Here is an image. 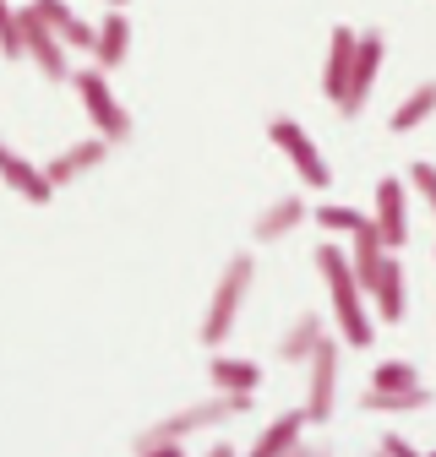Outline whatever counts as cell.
Returning a JSON list of instances; mask_svg holds the SVG:
<instances>
[{"instance_id":"6da1fadb","label":"cell","mask_w":436,"mask_h":457,"mask_svg":"<svg viewBox=\"0 0 436 457\" xmlns=\"http://www.w3.org/2000/svg\"><path fill=\"white\" fill-rule=\"evenodd\" d=\"M251 397H256V392H213L207 403H191V409H180V414H170V420H158L153 430H142L131 446H137L142 457H180L191 436L224 425V420H235V414H246Z\"/></svg>"},{"instance_id":"7a4b0ae2","label":"cell","mask_w":436,"mask_h":457,"mask_svg":"<svg viewBox=\"0 0 436 457\" xmlns=\"http://www.w3.org/2000/svg\"><path fill=\"white\" fill-rule=\"evenodd\" d=\"M316 272L327 278V300H333V321H339V337L349 349H371L376 343V327H371V311H365V289L349 267V251L344 245H316Z\"/></svg>"},{"instance_id":"3957f363","label":"cell","mask_w":436,"mask_h":457,"mask_svg":"<svg viewBox=\"0 0 436 457\" xmlns=\"http://www.w3.org/2000/svg\"><path fill=\"white\" fill-rule=\"evenodd\" d=\"M251 283H256V256H251V251L230 256V267L218 272V289H213V300H207V316H202V343H207V349H218V343L235 332Z\"/></svg>"},{"instance_id":"277c9868","label":"cell","mask_w":436,"mask_h":457,"mask_svg":"<svg viewBox=\"0 0 436 457\" xmlns=\"http://www.w3.org/2000/svg\"><path fill=\"white\" fill-rule=\"evenodd\" d=\"M71 87H77L88 120L98 126V137H104L109 147L131 142V114L121 109V98H115V87H109V71H104V66H71Z\"/></svg>"},{"instance_id":"5b68a950","label":"cell","mask_w":436,"mask_h":457,"mask_svg":"<svg viewBox=\"0 0 436 457\" xmlns=\"http://www.w3.org/2000/svg\"><path fill=\"white\" fill-rule=\"evenodd\" d=\"M339 354H344V337H327L311 349V360L300 365L306 370V420L311 425H327L339 409Z\"/></svg>"},{"instance_id":"8992f818","label":"cell","mask_w":436,"mask_h":457,"mask_svg":"<svg viewBox=\"0 0 436 457\" xmlns=\"http://www.w3.org/2000/svg\"><path fill=\"white\" fill-rule=\"evenodd\" d=\"M267 142L289 158V169L306 180V191H327V186H333V169H327L322 147L306 137V126H295V120H272V126H267Z\"/></svg>"},{"instance_id":"52a82bcc","label":"cell","mask_w":436,"mask_h":457,"mask_svg":"<svg viewBox=\"0 0 436 457\" xmlns=\"http://www.w3.org/2000/svg\"><path fill=\"white\" fill-rule=\"evenodd\" d=\"M66 44L54 38V28L33 12V6H22V61H33L49 82H71V61H66Z\"/></svg>"},{"instance_id":"ba28073f","label":"cell","mask_w":436,"mask_h":457,"mask_svg":"<svg viewBox=\"0 0 436 457\" xmlns=\"http://www.w3.org/2000/svg\"><path fill=\"white\" fill-rule=\"evenodd\" d=\"M371 223H376V240L398 251L409 240V180L404 175H382L376 180V207H371Z\"/></svg>"},{"instance_id":"9c48e42d","label":"cell","mask_w":436,"mask_h":457,"mask_svg":"<svg viewBox=\"0 0 436 457\" xmlns=\"http://www.w3.org/2000/svg\"><path fill=\"white\" fill-rule=\"evenodd\" d=\"M382 61H388V38L382 33H360V44H355V66H349V93H344V104H339V114H355L365 109V98H371V87H376V77H382Z\"/></svg>"},{"instance_id":"30bf717a","label":"cell","mask_w":436,"mask_h":457,"mask_svg":"<svg viewBox=\"0 0 436 457\" xmlns=\"http://www.w3.org/2000/svg\"><path fill=\"white\" fill-rule=\"evenodd\" d=\"M0 186L17 191V196H22V202H33V207L54 202V186H49V175H44V163L22 158L6 137H0Z\"/></svg>"},{"instance_id":"8fae6325","label":"cell","mask_w":436,"mask_h":457,"mask_svg":"<svg viewBox=\"0 0 436 457\" xmlns=\"http://www.w3.org/2000/svg\"><path fill=\"white\" fill-rule=\"evenodd\" d=\"M126 54H131V17H126V6H109L93 22V66L115 71V66H126Z\"/></svg>"},{"instance_id":"7c38bea8","label":"cell","mask_w":436,"mask_h":457,"mask_svg":"<svg viewBox=\"0 0 436 457\" xmlns=\"http://www.w3.org/2000/svg\"><path fill=\"white\" fill-rule=\"evenodd\" d=\"M355 44H360V33H355L349 22H339L333 33H327V61H322V93L333 98V104H344V93H349V66H355Z\"/></svg>"},{"instance_id":"4fadbf2b","label":"cell","mask_w":436,"mask_h":457,"mask_svg":"<svg viewBox=\"0 0 436 457\" xmlns=\"http://www.w3.org/2000/svg\"><path fill=\"white\" fill-rule=\"evenodd\" d=\"M300 223H306V196H272V202L256 212V223H251V240H256V245H279V240L295 235Z\"/></svg>"},{"instance_id":"5bb4252c","label":"cell","mask_w":436,"mask_h":457,"mask_svg":"<svg viewBox=\"0 0 436 457\" xmlns=\"http://www.w3.org/2000/svg\"><path fill=\"white\" fill-rule=\"evenodd\" d=\"M109 158V142L104 137H88V142H71L66 153H54L49 163H44V175H49V186L61 191V186H71V180H82L88 169H98Z\"/></svg>"},{"instance_id":"9a60e30c","label":"cell","mask_w":436,"mask_h":457,"mask_svg":"<svg viewBox=\"0 0 436 457\" xmlns=\"http://www.w3.org/2000/svg\"><path fill=\"white\" fill-rule=\"evenodd\" d=\"M365 300L376 305L382 321H404V267H398V251H388V262H382V272L365 283Z\"/></svg>"},{"instance_id":"2e32d148","label":"cell","mask_w":436,"mask_h":457,"mask_svg":"<svg viewBox=\"0 0 436 457\" xmlns=\"http://www.w3.org/2000/svg\"><path fill=\"white\" fill-rule=\"evenodd\" d=\"M28 6L54 28V38H61L66 49H82V54H93V22H82L66 0H28Z\"/></svg>"},{"instance_id":"e0dca14e","label":"cell","mask_w":436,"mask_h":457,"mask_svg":"<svg viewBox=\"0 0 436 457\" xmlns=\"http://www.w3.org/2000/svg\"><path fill=\"white\" fill-rule=\"evenodd\" d=\"M360 409L365 414H420L431 409V386H365L360 392Z\"/></svg>"},{"instance_id":"ac0fdd59","label":"cell","mask_w":436,"mask_h":457,"mask_svg":"<svg viewBox=\"0 0 436 457\" xmlns=\"http://www.w3.org/2000/svg\"><path fill=\"white\" fill-rule=\"evenodd\" d=\"M306 409H289V414H279L267 430H256V441H251V452L256 457H279V452H300V441H306Z\"/></svg>"},{"instance_id":"d6986e66","label":"cell","mask_w":436,"mask_h":457,"mask_svg":"<svg viewBox=\"0 0 436 457\" xmlns=\"http://www.w3.org/2000/svg\"><path fill=\"white\" fill-rule=\"evenodd\" d=\"M207 381H213V392H256L262 386V365L240 360V354H213L207 360Z\"/></svg>"},{"instance_id":"ffe728a7","label":"cell","mask_w":436,"mask_h":457,"mask_svg":"<svg viewBox=\"0 0 436 457\" xmlns=\"http://www.w3.org/2000/svg\"><path fill=\"white\" fill-rule=\"evenodd\" d=\"M316 343H322V316L316 311H300L284 327V337H279V365H306Z\"/></svg>"},{"instance_id":"44dd1931","label":"cell","mask_w":436,"mask_h":457,"mask_svg":"<svg viewBox=\"0 0 436 457\" xmlns=\"http://www.w3.org/2000/svg\"><path fill=\"white\" fill-rule=\"evenodd\" d=\"M431 114H436V82H420V87L388 114V131H393V137H409V131H420V126L431 120Z\"/></svg>"},{"instance_id":"7402d4cb","label":"cell","mask_w":436,"mask_h":457,"mask_svg":"<svg viewBox=\"0 0 436 457\" xmlns=\"http://www.w3.org/2000/svg\"><path fill=\"white\" fill-rule=\"evenodd\" d=\"M316 223L327 228V235H360V228H371V218H365V212H355V207H344V202L316 207Z\"/></svg>"},{"instance_id":"603a6c76","label":"cell","mask_w":436,"mask_h":457,"mask_svg":"<svg viewBox=\"0 0 436 457\" xmlns=\"http://www.w3.org/2000/svg\"><path fill=\"white\" fill-rule=\"evenodd\" d=\"M0 54H6V61H22V12L12 0H0Z\"/></svg>"},{"instance_id":"cb8c5ba5","label":"cell","mask_w":436,"mask_h":457,"mask_svg":"<svg viewBox=\"0 0 436 457\" xmlns=\"http://www.w3.org/2000/svg\"><path fill=\"white\" fill-rule=\"evenodd\" d=\"M371 386H420V370L409 360H382L371 370Z\"/></svg>"},{"instance_id":"d4e9b609","label":"cell","mask_w":436,"mask_h":457,"mask_svg":"<svg viewBox=\"0 0 436 457\" xmlns=\"http://www.w3.org/2000/svg\"><path fill=\"white\" fill-rule=\"evenodd\" d=\"M409 186L425 196V207H431V218H436V163H415V169H409Z\"/></svg>"},{"instance_id":"484cf974","label":"cell","mask_w":436,"mask_h":457,"mask_svg":"<svg viewBox=\"0 0 436 457\" xmlns=\"http://www.w3.org/2000/svg\"><path fill=\"white\" fill-rule=\"evenodd\" d=\"M382 452H415V441H409V436H393V430H388V436H382Z\"/></svg>"},{"instance_id":"4316f807","label":"cell","mask_w":436,"mask_h":457,"mask_svg":"<svg viewBox=\"0 0 436 457\" xmlns=\"http://www.w3.org/2000/svg\"><path fill=\"white\" fill-rule=\"evenodd\" d=\"M109 6H131V0H109Z\"/></svg>"}]
</instances>
